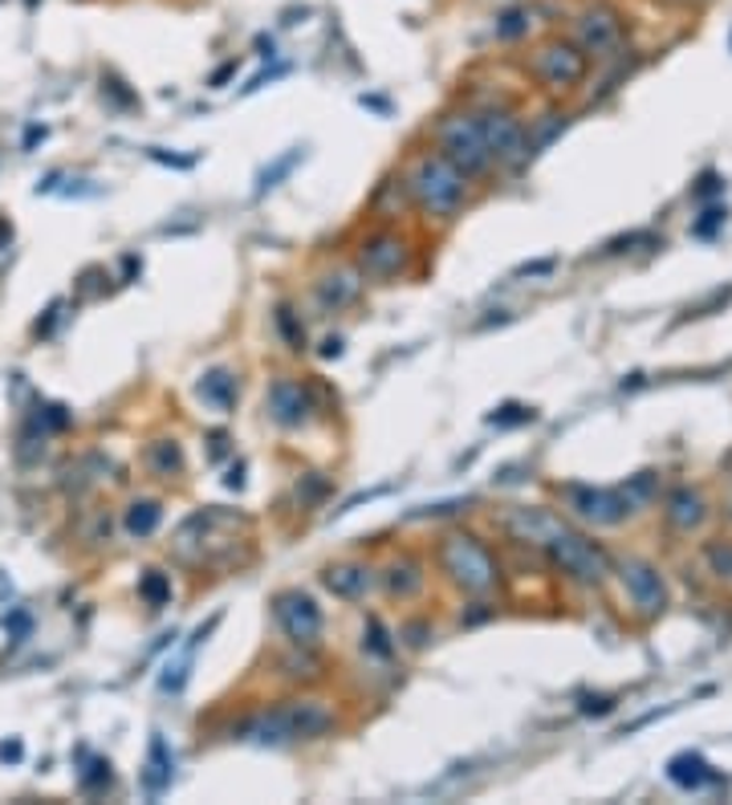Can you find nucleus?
I'll return each mask as SVG.
<instances>
[{
	"label": "nucleus",
	"instance_id": "obj_1",
	"mask_svg": "<svg viewBox=\"0 0 732 805\" xmlns=\"http://www.w3.org/2000/svg\"><path fill=\"white\" fill-rule=\"evenodd\" d=\"M505 525L521 545H537V550H545V557H550L566 578L578 582V586H603V582L615 574V562H610V554H606L603 545L590 542V537L578 533V529H569L562 516L542 509V504H533V509L521 504V509H513V513L505 516Z\"/></svg>",
	"mask_w": 732,
	"mask_h": 805
},
{
	"label": "nucleus",
	"instance_id": "obj_2",
	"mask_svg": "<svg viewBox=\"0 0 732 805\" xmlns=\"http://www.w3.org/2000/svg\"><path fill=\"white\" fill-rule=\"evenodd\" d=\"M338 729V717L326 700H281L273 708H261L249 720H240L237 736L253 744H297V741H322Z\"/></svg>",
	"mask_w": 732,
	"mask_h": 805
},
{
	"label": "nucleus",
	"instance_id": "obj_3",
	"mask_svg": "<svg viewBox=\"0 0 732 805\" xmlns=\"http://www.w3.org/2000/svg\"><path fill=\"white\" fill-rule=\"evenodd\" d=\"M407 200L416 203L419 216L428 220H456L468 203V176L456 164H448L440 151H423L411 164L404 179Z\"/></svg>",
	"mask_w": 732,
	"mask_h": 805
},
{
	"label": "nucleus",
	"instance_id": "obj_4",
	"mask_svg": "<svg viewBox=\"0 0 732 805\" xmlns=\"http://www.w3.org/2000/svg\"><path fill=\"white\" fill-rule=\"evenodd\" d=\"M436 566L468 598H489L501 586V562L477 533H464V529L443 533L440 545H436Z\"/></svg>",
	"mask_w": 732,
	"mask_h": 805
},
{
	"label": "nucleus",
	"instance_id": "obj_5",
	"mask_svg": "<svg viewBox=\"0 0 732 805\" xmlns=\"http://www.w3.org/2000/svg\"><path fill=\"white\" fill-rule=\"evenodd\" d=\"M436 151L456 164L468 179H480L493 171V155H489V143L480 135L477 114H448L436 123Z\"/></svg>",
	"mask_w": 732,
	"mask_h": 805
},
{
	"label": "nucleus",
	"instance_id": "obj_6",
	"mask_svg": "<svg viewBox=\"0 0 732 805\" xmlns=\"http://www.w3.org/2000/svg\"><path fill=\"white\" fill-rule=\"evenodd\" d=\"M525 70H530L550 94H569L574 86H582V77L590 70V58L578 50V41L550 38L530 53Z\"/></svg>",
	"mask_w": 732,
	"mask_h": 805
},
{
	"label": "nucleus",
	"instance_id": "obj_7",
	"mask_svg": "<svg viewBox=\"0 0 732 805\" xmlns=\"http://www.w3.org/2000/svg\"><path fill=\"white\" fill-rule=\"evenodd\" d=\"M480 135L489 143V155H493L496 171H517V167L530 164V126L521 123L517 114L505 111V106H489V111L477 114Z\"/></svg>",
	"mask_w": 732,
	"mask_h": 805
},
{
	"label": "nucleus",
	"instance_id": "obj_8",
	"mask_svg": "<svg viewBox=\"0 0 732 805\" xmlns=\"http://www.w3.org/2000/svg\"><path fill=\"white\" fill-rule=\"evenodd\" d=\"M269 610H273V623L278 630L290 639V647L297 651H314L317 642H322V630H326V615H322V606L310 598L305 590H278L269 598Z\"/></svg>",
	"mask_w": 732,
	"mask_h": 805
},
{
	"label": "nucleus",
	"instance_id": "obj_9",
	"mask_svg": "<svg viewBox=\"0 0 732 805\" xmlns=\"http://www.w3.org/2000/svg\"><path fill=\"white\" fill-rule=\"evenodd\" d=\"M574 41H578V50L594 62H606V58H619L623 45H627V25H623V17L603 4V0H594L586 4L578 17H574Z\"/></svg>",
	"mask_w": 732,
	"mask_h": 805
},
{
	"label": "nucleus",
	"instance_id": "obj_10",
	"mask_svg": "<svg viewBox=\"0 0 732 805\" xmlns=\"http://www.w3.org/2000/svg\"><path fill=\"white\" fill-rule=\"evenodd\" d=\"M562 501L578 521L598 529H615L635 513V496L627 489H594V484H566Z\"/></svg>",
	"mask_w": 732,
	"mask_h": 805
},
{
	"label": "nucleus",
	"instance_id": "obj_11",
	"mask_svg": "<svg viewBox=\"0 0 732 805\" xmlns=\"http://www.w3.org/2000/svg\"><path fill=\"white\" fill-rule=\"evenodd\" d=\"M615 574H619L623 582V594L631 598L635 615L639 618H659L663 610H668V582H663V574H659L651 562H644V557H619L615 562Z\"/></svg>",
	"mask_w": 732,
	"mask_h": 805
},
{
	"label": "nucleus",
	"instance_id": "obj_12",
	"mask_svg": "<svg viewBox=\"0 0 732 805\" xmlns=\"http://www.w3.org/2000/svg\"><path fill=\"white\" fill-rule=\"evenodd\" d=\"M411 269V240L391 232V228H379L358 244V273L370 281H395L404 278Z\"/></svg>",
	"mask_w": 732,
	"mask_h": 805
},
{
	"label": "nucleus",
	"instance_id": "obj_13",
	"mask_svg": "<svg viewBox=\"0 0 732 805\" xmlns=\"http://www.w3.org/2000/svg\"><path fill=\"white\" fill-rule=\"evenodd\" d=\"M265 407H269V419L285 431H297L305 428L310 419H314V390L305 387L302 378H290L281 375L269 383V395H265Z\"/></svg>",
	"mask_w": 732,
	"mask_h": 805
},
{
	"label": "nucleus",
	"instance_id": "obj_14",
	"mask_svg": "<svg viewBox=\"0 0 732 805\" xmlns=\"http://www.w3.org/2000/svg\"><path fill=\"white\" fill-rule=\"evenodd\" d=\"M322 586L338 603H363L366 594L379 586V578H375V569L366 562H334V566L322 569Z\"/></svg>",
	"mask_w": 732,
	"mask_h": 805
},
{
	"label": "nucleus",
	"instance_id": "obj_15",
	"mask_svg": "<svg viewBox=\"0 0 732 805\" xmlns=\"http://www.w3.org/2000/svg\"><path fill=\"white\" fill-rule=\"evenodd\" d=\"M379 582L383 590H387V598H395V603H416L419 594L428 590V569H423V562L416 554H399L395 562H387Z\"/></svg>",
	"mask_w": 732,
	"mask_h": 805
},
{
	"label": "nucleus",
	"instance_id": "obj_16",
	"mask_svg": "<svg viewBox=\"0 0 732 805\" xmlns=\"http://www.w3.org/2000/svg\"><path fill=\"white\" fill-rule=\"evenodd\" d=\"M663 516L676 533H696V529L708 521V501L696 489L680 484V489L668 492V504H663Z\"/></svg>",
	"mask_w": 732,
	"mask_h": 805
},
{
	"label": "nucleus",
	"instance_id": "obj_17",
	"mask_svg": "<svg viewBox=\"0 0 732 805\" xmlns=\"http://www.w3.org/2000/svg\"><path fill=\"white\" fill-rule=\"evenodd\" d=\"M363 273H354V269H338V273H326V278L314 285V297L322 310H346L351 302H358V293H363Z\"/></svg>",
	"mask_w": 732,
	"mask_h": 805
},
{
	"label": "nucleus",
	"instance_id": "obj_18",
	"mask_svg": "<svg viewBox=\"0 0 732 805\" xmlns=\"http://www.w3.org/2000/svg\"><path fill=\"white\" fill-rule=\"evenodd\" d=\"M196 395H200L208 407H216L220 416H228V411L237 407V395H240L237 375H232V370H224V366H216V370H208V375L196 383Z\"/></svg>",
	"mask_w": 732,
	"mask_h": 805
},
{
	"label": "nucleus",
	"instance_id": "obj_19",
	"mask_svg": "<svg viewBox=\"0 0 732 805\" xmlns=\"http://www.w3.org/2000/svg\"><path fill=\"white\" fill-rule=\"evenodd\" d=\"M668 777H671V785H680V790L692 793V790H704L717 773H712V765H708L700 753H680L668 761Z\"/></svg>",
	"mask_w": 732,
	"mask_h": 805
},
{
	"label": "nucleus",
	"instance_id": "obj_20",
	"mask_svg": "<svg viewBox=\"0 0 732 805\" xmlns=\"http://www.w3.org/2000/svg\"><path fill=\"white\" fill-rule=\"evenodd\" d=\"M164 525V504L159 501H135L127 504V516H123V529H127L135 542H147L155 529Z\"/></svg>",
	"mask_w": 732,
	"mask_h": 805
},
{
	"label": "nucleus",
	"instance_id": "obj_21",
	"mask_svg": "<svg viewBox=\"0 0 732 805\" xmlns=\"http://www.w3.org/2000/svg\"><path fill=\"white\" fill-rule=\"evenodd\" d=\"M363 651L375 655V659H395V651H399V639H395L391 630H387V623H383L379 615H366L363 623Z\"/></svg>",
	"mask_w": 732,
	"mask_h": 805
},
{
	"label": "nucleus",
	"instance_id": "obj_22",
	"mask_svg": "<svg viewBox=\"0 0 732 805\" xmlns=\"http://www.w3.org/2000/svg\"><path fill=\"white\" fill-rule=\"evenodd\" d=\"M171 769H176V761H171V753H167V741L164 736H151V756H147V773H143L147 790L164 793L167 785H171Z\"/></svg>",
	"mask_w": 732,
	"mask_h": 805
},
{
	"label": "nucleus",
	"instance_id": "obj_23",
	"mask_svg": "<svg viewBox=\"0 0 732 805\" xmlns=\"http://www.w3.org/2000/svg\"><path fill=\"white\" fill-rule=\"evenodd\" d=\"M147 468L164 480L179 477V472H184V448H179L176 440H155L151 448H147Z\"/></svg>",
	"mask_w": 732,
	"mask_h": 805
},
{
	"label": "nucleus",
	"instance_id": "obj_24",
	"mask_svg": "<svg viewBox=\"0 0 732 805\" xmlns=\"http://www.w3.org/2000/svg\"><path fill=\"white\" fill-rule=\"evenodd\" d=\"M171 574H164V569H147V574H143L139 578V598L147 606H151V610H164L167 603H171Z\"/></svg>",
	"mask_w": 732,
	"mask_h": 805
},
{
	"label": "nucleus",
	"instance_id": "obj_25",
	"mask_svg": "<svg viewBox=\"0 0 732 805\" xmlns=\"http://www.w3.org/2000/svg\"><path fill=\"white\" fill-rule=\"evenodd\" d=\"M530 29H533L530 9H505V13L496 17V41H521L530 38Z\"/></svg>",
	"mask_w": 732,
	"mask_h": 805
},
{
	"label": "nucleus",
	"instance_id": "obj_26",
	"mask_svg": "<svg viewBox=\"0 0 732 805\" xmlns=\"http://www.w3.org/2000/svg\"><path fill=\"white\" fill-rule=\"evenodd\" d=\"M273 322H278L281 338H285V346H290V351H305V326H302V317L293 314L290 305H278Z\"/></svg>",
	"mask_w": 732,
	"mask_h": 805
},
{
	"label": "nucleus",
	"instance_id": "obj_27",
	"mask_svg": "<svg viewBox=\"0 0 732 805\" xmlns=\"http://www.w3.org/2000/svg\"><path fill=\"white\" fill-rule=\"evenodd\" d=\"M704 562L717 578L732 582V542H708L704 545Z\"/></svg>",
	"mask_w": 732,
	"mask_h": 805
},
{
	"label": "nucleus",
	"instance_id": "obj_28",
	"mask_svg": "<svg viewBox=\"0 0 732 805\" xmlns=\"http://www.w3.org/2000/svg\"><path fill=\"white\" fill-rule=\"evenodd\" d=\"M533 419H537V411H533V407L505 402V407H496L493 416H489V424H496V428H521V424H533Z\"/></svg>",
	"mask_w": 732,
	"mask_h": 805
},
{
	"label": "nucleus",
	"instance_id": "obj_29",
	"mask_svg": "<svg viewBox=\"0 0 732 805\" xmlns=\"http://www.w3.org/2000/svg\"><path fill=\"white\" fill-rule=\"evenodd\" d=\"M297 159H302V151H290V155H285V159H278V164L269 167L265 176H261V188H257V196H261V191H269V188H278V179H281V176H290Z\"/></svg>",
	"mask_w": 732,
	"mask_h": 805
},
{
	"label": "nucleus",
	"instance_id": "obj_30",
	"mask_svg": "<svg viewBox=\"0 0 732 805\" xmlns=\"http://www.w3.org/2000/svg\"><path fill=\"white\" fill-rule=\"evenodd\" d=\"M578 712L582 717H610L615 712V696H582V704H578Z\"/></svg>",
	"mask_w": 732,
	"mask_h": 805
},
{
	"label": "nucleus",
	"instance_id": "obj_31",
	"mask_svg": "<svg viewBox=\"0 0 732 805\" xmlns=\"http://www.w3.org/2000/svg\"><path fill=\"white\" fill-rule=\"evenodd\" d=\"M724 216H729V212H724V208H708V212L704 216H700V220H696V224H692V232H696V237H717V228L720 224H724Z\"/></svg>",
	"mask_w": 732,
	"mask_h": 805
},
{
	"label": "nucleus",
	"instance_id": "obj_32",
	"mask_svg": "<svg viewBox=\"0 0 732 805\" xmlns=\"http://www.w3.org/2000/svg\"><path fill=\"white\" fill-rule=\"evenodd\" d=\"M82 785H86V790H102V785H111V761H94L90 773L82 777Z\"/></svg>",
	"mask_w": 732,
	"mask_h": 805
},
{
	"label": "nucleus",
	"instance_id": "obj_33",
	"mask_svg": "<svg viewBox=\"0 0 732 805\" xmlns=\"http://www.w3.org/2000/svg\"><path fill=\"white\" fill-rule=\"evenodd\" d=\"M29 627H33V618H29L25 610H17L13 618H4V630H9V635H13L17 642L25 639V635H29Z\"/></svg>",
	"mask_w": 732,
	"mask_h": 805
},
{
	"label": "nucleus",
	"instance_id": "obj_34",
	"mask_svg": "<svg viewBox=\"0 0 732 805\" xmlns=\"http://www.w3.org/2000/svg\"><path fill=\"white\" fill-rule=\"evenodd\" d=\"M404 635H411V639H407V647H416V651H419V647L431 639V627H428V623H416V627H404Z\"/></svg>",
	"mask_w": 732,
	"mask_h": 805
},
{
	"label": "nucleus",
	"instance_id": "obj_35",
	"mask_svg": "<svg viewBox=\"0 0 732 805\" xmlns=\"http://www.w3.org/2000/svg\"><path fill=\"white\" fill-rule=\"evenodd\" d=\"M322 358H342V338H334V334H330V338H322Z\"/></svg>",
	"mask_w": 732,
	"mask_h": 805
},
{
	"label": "nucleus",
	"instance_id": "obj_36",
	"mask_svg": "<svg viewBox=\"0 0 732 805\" xmlns=\"http://www.w3.org/2000/svg\"><path fill=\"white\" fill-rule=\"evenodd\" d=\"M21 753H25V749H21V741H4V744H0V761H21Z\"/></svg>",
	"mask_w": 732,
	"mask_h": 805
},
{
	"label": "nucleus",
	"instance_id": "obj_37",
	"mask_svg": "<svg viewBox=\"0 0 732 805\" xmlns=\"http://www.w3.org/2000/svg\"><path fill=\"white\" fill-rule=\"evenodd\" d=\"M232 74H237V62H224V65H220V70H216V74H212V90L224 86V82H228V77H232Z\"/></svg>",
	"mask_w": 732,
	"mask_h": 805
},
{
	"label": "nucleus",
	"instance_id": "obj_38",
	"mask_svg": "<svg viewBox=\"0 0 732 805\" xmlns=\"http://www.w3.org/2000/svg\"><path fill=\"white\" fill-rule=\"evenodd\" d=\"M717 188H720V179L717 176H704V179H700V188H696V200H708V196H712Z\"/></svg>",
	"mask_w": 732,
	"mask_h": 805
},
{
	"label": "nucleus",
	"instance_id": "obj_39",
	"mask_svg": "<svg viewBox=\"0 0 732 805\" xmlns=\"http://www.w3.org/2000/svg\"><path fill=\"white\" fill-rule=\"evenodd\" d=\"M224 484H228V489H240V484H244V468H232V472H228V480H224Z\"/></svg>",
	"mask_w": 732,
	"mask_h": 805
},
{
	"label": "nucleus",
	"instance_id": "obj_40",
	"mask_svg": "<svg viewBox=\"0 0 732 805\" xmlns=\"http://www.w3.org/2000/svg\"><path fill=\"white\" fill-rule=\"evenodd\" d=\"M9 240H13V224H9V220H0V249H9Z\"/></svg>",
	"mask_w": 732,
	"mask_h": 805
},
{
	"label": "nucleus",
	"instance_id": "obj_41",
	"mask_svg": "<svg viewBox=\"0 0 732 805\" xmlns=\"http://www.w3.org/2000/svg\"><path fill=\"white\" fill-rule=\"evenodd\" d=\"M663 4H680V9H692V4H700V0H663Z\"/></svg>",
	"mask_w": 732,
	"mask_h": 805
},
{
	"label": "nucleus",
	"instance_id": "obj_42",
	"mask_svg": "<svg viewBox=\"0 0 732 805\" xmlns=\"http://www.w3.org/2000/svg\"><path fill=\"white\" fill-rule=\"evenodd\" d=\"M724 509H729V516H732V496H729V504H724Z\"/></svg>",
	"mask_w": 732,
	"mask_h": 805
}]
</instances>
